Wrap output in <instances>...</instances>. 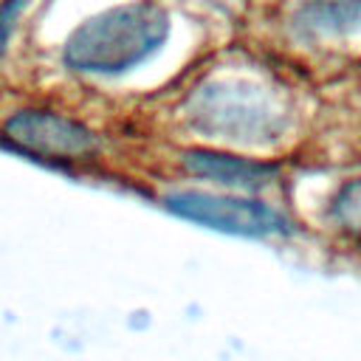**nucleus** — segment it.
<instances>
[{
  "label": "nucleus",
  "instance_id": "1",
  "mask_svg": "<svg viewBox=\"0 0 361 361\" xmlns=\"http://www.w3.org/2000/svg\"><path fill=\"white\" fill-rule=\"evenodd\" d=\"M172 34V17L152 0L110 6L79 23L65 42V65L93 76H121L152 59Z\"/></svg>",
  "mask_w": 361,
  "mask_h": 361
},
{
  "label": "nucleus",
  "instance_id": "2",
  "mask_svg": "<svg viewBox=\"0 0 361 361\" xmlns=\"http://www.w3.org/2000/svg\"><path fill=\"white\" fill-rule=\"evenodd\" d=\"M186 118L209 138L228 144H265L285 127V107L274 90L254 79L220 76L203 82L186 102Z\"/></svg>",
  "mask_w": 361,
  "mask_h": 361
},
{
  "label": "nucleus",
  "instance_id": "3",
  "mask_svg": "<svg viewBox=\"0 0 361 361\" xmlns=\"http://www.w3.org/2000/svg\"><path fill=\"white\" fill-rule=\"evenodd\" d=\"M164 203L180 220H189V223H197V226H206V228H214L223 234H234V237L290 234V220L279 209H274L257 197L183 189V192H172Z\"/></svg>",
  "mask_w": 361,
  "mask_h": 361
},
{
  "label": "nucleus",
  "instance_id": "4",
  "mask_svg": "<svg viewBox=\"0 0 361 361\" xmlns=\"http://www.w3.org/2000/svg\"><path fill=\"white\" fill-rule=\"evenodd\" d=\"M3 138L31 158L59 164L85 161L99 149V138L93 130L51 110H23L11 116L3 124Z\"/></svg>",
  "mask_w": 361,
  "mask_h": 361
},
{
  "label": "nucleus",
  "instance_id": "5",
  "mask_svg": "<svg viewBox=\"0 0 361 361\" xmlns=\"http://www.w3.org/2000/svg\"><path fill=\"white\" fill-rule=\"evenodd\" d=\"M183 166L203 180H212L226 189H240V192L265 189L279 175L276 164H271V161H259V158L228 152V149H212V147L186 149Z\"/></svg>",
  "mask_w": 361,
  "mask_h": 361
},
{
  "label": "nucleus",
  "instance_id": "6",
  "mask_svg": "<svg viewBox=\"0 0 361 361\" xmlns=\"http://www.w3.org/2000/svg\"><path fill=\"white\" fill-rule=\"evenodd\" d=\"M293 28L310 39H347L361 34V0H302Z\"/></svg>",
  "mask_w": 361,
  "mask_h": 361
},
{
  "label": "nucleus",
  "instance_id": "7",
  "mask_svg": "<svg viewBox=\"0 0 361 361\" xmlns=\"http://www.w3.org/2000/svg\"><path fill=\"white\" fill-rule=\"evenodd\" d=\"M330 220L338 231L361 243V178H350L330 200Z\"/></svg>",
  "mask_w": 361,
  "mask_h": 361
},
{
  "label": "nucleus",
  "instance_id": "8",
  "mask_svg": "<svg viewBox=\"0 0 361 361\" xmlns=\"http://www.w3.org/2000/svg\"><path fill=\"white\" fill-rule=\"evenodd\" d=\"M25 8V0H3L0 3V56L6 51V42L14 31V23L20 17V11Z\"/></svg>",
  "mask_w": 361,
  "mask_h": 361
}]
</instances>
